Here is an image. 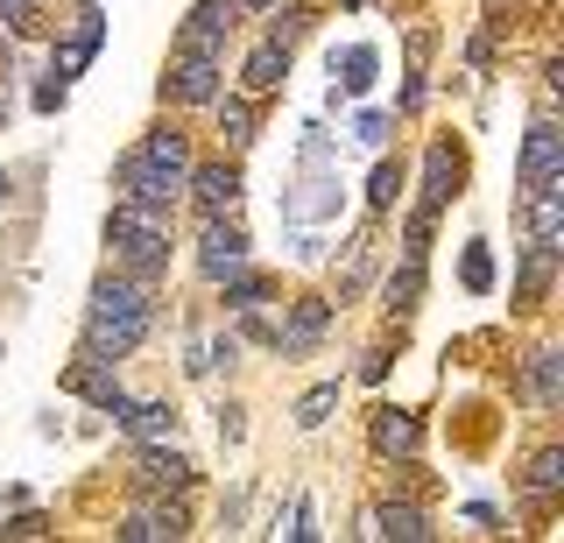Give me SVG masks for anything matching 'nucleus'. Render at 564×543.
I'll return each instance as SVG.
<instances>
[{
  "label": "nucleus",
  "mask_w": 564,
  "mask_h": 543,
  "mask_svg": "<svg viewBox=\"0 0 564 543\" xmlns=\"http://www.w3.org/2000/svg\"><path fill=\"white\" fill-rule=\"evenodd\" d=\"M557 240H529V254H522V283H516V296L522 304H543V290H551V275H557Z\"/></svg>",
  "instance_id": "2eb2a0df"
},
{
  "label": "nucleus",
  "mask_w": 564,
  "mask_h": 543,
  "mask_svg": "<svg viewBox=\"0 0 564 543\" xmlns=\"http://www.w3.org/2000/svg\"><path fill=\"white\" fill-rule=\"evenodd\" d=\"M212 107H219V134H226V149H247V142H254V99H212Z\"/></svg>",
  "instance_id": "b1692460"
},
{
  "label": "nucleus",
  "mask_w": 564,
  "mask_h": 543,
  "mask_svg": "<svg viewBox=\"0 0 564 543\" xmlns=\"http://www.w3.org/2000/svg\"><path fill=\"white\" fill-rule=\"evenodd\" d=\"M120 191H128L134 205H155V213H170V205L184 198V177H170V170L141 163V155H120Z\"/></svg>",
  "instance_id": "423d86ee"
},
{
  "label": "nucleus",
  "mask_w": 564,
  "mask_h": 543,
  "mask_svg": "<svg viewBox=\"0 0 564 543\" xmlns=\"http://www.w3.org/2000/svg\"><path fill=\"white\" fill-rule=\"evenodd\" d=\"M134 155H141V163H155V170H170V177H191V142L176 128H155Z\"/></svg>",
  "instance_id": "a211bd4d"
},
{
  "label": "nucleus",
  "mask_w": 564,
  "mask_h": 543,
  "mask_svg": "<svg viewBox=\"0 0 564 543\" xmlns=\"http://www.w3.org/2000/svg\"><path fill=\"white\" fill-rule=\"evenodd\" d=\"M375 536H395V543H431V515L410 501H388L381 515H375Z\"/></svg>",
  "instance_id": "6ab92c4d"
},
{
  "label": "nucleus",
  "mask_w": 564,
  "mask_h": 543,
  "mask_svg": "<svg viewBox=\"0 0 564 543\" xmlns=\"http://www.w3.org/2000/svg\"><path fill=\"white\" fill-rule=\"evenodd\" d=\"M219 78H226V64H219V57H205V50H176L163 93H170V99H184V107H212V99H219Z\"/></svg>",
  "instance_id": "7ed1b4c3"
},
{
  "label": "nucleus",
  "mask_w": 564,
  "mask_h": 543,
  "mask_svg": "<svg viewBox=\"0 0 564 543\" xmlns=\"http://www.w3.org/2000/svg\"><path fill=\"white\" fill-rule=\"evenodd\" d=\"M269 536H317V530H311V501L290 495V501L275 508V530H269Z\"/></svg>",
  "instance_id": "bb28decb"
},
{
  "label": "nucleus",
  "mask_w": 564,
  "mask_h": 543,
  "mask_svg": "<svg viewBox=\"0 0 564 543\" xmlns=\"http://www.w3.org/2000/svg\"><path fill=\"white\" fill-rule=\"evenodd\" d=\"M325 318H332V311H325V304H317V296H311V304H296V318L282 325V332H269V339L282 346V354H304V346L317 339V332H325Z\"/></svg>",
  "instance_id": "4be33fe9"
},
{
  "label": "nucleus",
  "mask_w": 564,
  "mask_h": 543,
  "mask_svg": "<svg viewBox=\"0 0 564 543\" xmlns=\"http://www.w3.org/2000/svg\"><path fill=\"white\" fill-rule=\"evenodd\" d=\"M332 64H346V93H367V85H375V50H346V57H332Z\"/></svg>",
  "instance_id": "c756f323"
},
{
  "label": "nucleus",
  "mask_w": 564,
  "mask_h": 543,
  "mask_svg": "<svg viewBox=\"0 0 564 543\" xmlns=\"http://www.w3.org/2000/svg\"><path fill=\"white\" fill-rule=\"evenodd\" d=\"M529 395H536L543 410L564 402V354L557 346H536V354H529Z\"/></svg>",
  "instance_id": "f3484780"
},
{
  "label": "nucleus",
  "mask_w": 564,
  "mask_h": 543,
  "mask_svg": "<svg viewBox=\"0 0 564 543\" xmlns=\"http://www.w3.org/2000/svg\"><path fill=\"white\" fill-rule=\"evenodd\" d=\"M134 480H141V487H155V495H184L198 473H191V459H176V452H163V445H141Z\"/></svg>",
  "instance_id": "9b49d317"
},
{
  "label": "nucleus",
  "mask_w": 564,
  "mask_h": 543,
  "mask_svg": "<svg viewBox=\"0 0 564 543\" xmlns=\"http://www.w3.org/2000/svg\"><path fill=\"white\" fill-rule=\"evenodd\" d=\"M234 0H198L191 8V22H184V36H176V50H205V57H219L226 36H234Z\"/></svg>",
  "instance_id": "6e6552de"
},
{
  "label": "nucleus",
  "mask_w": 564,
  "mask_h": 543,
  "mask_svg": "<svg viewBox=\"0 0 564 543\" xmlns=\"http://www.w3.org/2000/svg\"><path fill=\"white\" fill-rule=\"evenodd\" d=\"M360 142H367V149L388 142V113H360Z\"/></svg>",
  "instance_id": "473e14b6"
},
{
  "label": "nucleus",
  "mask_w": 564,
  "mask_h": 543,
  "mask_svg": "<svg viewBox=\"0 0 564 543\" xmlns=\"http://www.w3.org/2000/svg\"><path fill=\"white\" fill-rule=\"evenodd\" d=\"M388 318H410V311H416V296H423V254H402V269L395 275H388Z\"/></svg>",
  "instance_id": "aec40b11"
},
{
  "label": "nucleus",
  "mask_w": 564,
  "mask_h": 543,
  "mask_svg": "<svg viewBox=\"0 0 564 543\" xmlns=\"http://www.w3.org/2000/svg\"><path fill=\"white\" fill-rule=\"evenodd\" d=\"M304 29H311V14H304V8H282L275 22H269V43H282V50H290L296 36H304Z\"/></svg>",
  "instance_id": "2f4dec72"
},
{
  "label": "nucleus",
  "mask_w": 564,
  "mask_h": 543,
  "mask_svg": "<svg viewBox=\"0 0 564 543\" xmlns=\"http://www.w3.org/2000/svg\"><path fill=\"white\" fill-rule=\"evenodd\" d=\"M0 22H8V29H29V0H0Z\"/></svg>",
  "instance_id": "72a5a7b5"
},
{
  "label": "nucleus",
  "mask_w": 564,
  "mask_h": 543,
  "mask_svg": "<svg viewBox=\"0 0 564 543\" xmlns=\"http://www.w3.org/2000/svg\"><path fill=\"white\" fill-rule=\"evenodd\" d=\"M452 198H458V149H452V142H437L431 155H423V205H416V213H423V219H437Z\"/></svg>",
  "instance_id": "1a4fd4ad"
},
{
  "label": "nucleus",
  "mask_w": 564,
  "mask_h": 543,
  "mask_svg": "<svg viewBox=\"0 0 564 543\" xmlns=\"http://www.w3.org/2000/svg\"><path fill=\"white\" fill-rule=\"evenodd\" d=\"M120 424H128L141 445H163V437H176V410H170V402H134Z\"/></svg>",
  "instance_id": "5701e85b"
},
{
  "label": "nucleus",
  "mask_w": 564,
  "mask_h": 543,
  "mask_svg": "<svg viewBox=\"0 0 564 543\" xmlns=\"http://www.w3.org/2000/svg\"><path fill=\"white\" fill-rule=\"evenodd\" d=\"M332 410H339V381H317V389L296 402V431H325Z\"/></svg>",
  "instance_id": "393cba45"
},
{
  "label": "nucleus",
  "mask_w": 564,
  "mask_h": 543,
  "mask_svg": "<svg viewBox=\"0 0 564 543\" xmlns=\"http://www.w3.org/2000/svg\"><path fill=\"white\" fill-rule=\"evenodd\" d=\"M395 191H402V163H381V170H375V191H367V205H375V213H388V205H395Z\"/></svg>",
  "instance_id": "7c9ffc66"
},
{
  "label": "nucleus",
  "mask_w": 564,
  "mask_h": 543,
  "mask_svg": "<svg viewBox=\"0 0 564 543\" xmlns=\"http://www.w3.org/2000/svg\"><path fill=\"white\" fill-rule=\"evenodd\" d=\"M466 290H473V296L494 290V254H487V240H473V248H466Z\"/></svg>",
  "instance_id": "c85d7f7f"
},
{
  "label": "nucleus",
  "mask_w": 564,
  "mask_h": 543,
  "mask_svg": "<svg viewBox=\"0 0 564 543\" xmlns=\"http://www.w3.org/2000/svg\"><path fill=\"white\" fill-rule=\"evenodd\" d=\"M99 36H106V22H99V8H85V14H78V29H70V43L57 50V85L85 72V57H93V50H99Z\"/></svg>",
  "instance_id": "dca6fc26"
},
{
  "label": "nucleus",
  "mask_w": 564,
  "mask_h": 543,
  "mask_svg": "<svg viewBox=\"0 0 564 543\" xmlns=\"http://www.w3.org/2000/svg\"><path fill=\"white\" fill-rule=\"evenodd\" d=\"M106 240L120 248L128 275H141V283H155V275L170 269V213H155V205L120 198V205H113V219H106Z\"/></svg>",
  "instance_id": "f03ea898"
},
{
  "label": "nucleus",
  "mask_w": 564,
  "mask_h": 543,
  "mask_svg": "<svg viewBox=\"0 0 564 543\" xmlns=\"http://www.w3.org/2000/svg\"><path fill=\"white\" fill-rule=\"evenodd\" d=\"M346 8H367V0H346Z\"/></svg>",
  "instance_id": "e433bc0d"
},
{
  "label": "nucleus",
  "mask_w": 564,
  "mask_h": 543,
  "mask_svg": "<svg viewBox=\"0 0 564 543\" xmlns=\"http://www.w3.org/2000/svg\"><path fill=\"white\" fill-rule=\"evenodd\" d=\"M557 170H564V134L551 128V120H536L529 142H522V191L543 184V177H557Z\"/></svg>",
  "instance_id": "f8f14e48"
},
{
  "label": "nucleus",
  "mask_w": 564,
  "mask_h": 543,
  "mask_svg": "<svg viewBox=\"0 0 564 543\" xmlns=\"http://www.w3.org/2000/svg\"><path fill=\"white\" fill-rule=\"evenodd\" d=\"M120 543H176V536H184V508H134V515L128 522H120V530H113Z\"/></svg>",
  "instance_id": "4468645a"
},
{
  "label": "nucleus",
  "mask_w": 564,
  "mask_h": 543,
  "mask_svg": "<svg viewBox=\"0 0 564 543\" xmlns=\"http://www.w3.org/2000/svg\"><path fill=\"white\" fill-rule=\"evenodd\" d=\"M0 536H43V515H14V522H8Z\"/></svg>",
  "instance_id": "f704fd0d"
},
{
  "label": "nucleus",
  "mask_w": 564,
  "mask_h": 543,
  "mask_svg": "<svg viewBox=\"0 0 564 543\" xmlns=\"http://www.w3.org/2000/svg\"><path fill=\"white\" fill-rule=\"evenodd\" d=\"M522 219H529V240H564V170L543 177V184H529Z\"/></svg>",
  "instance_id": "9d476101"
},
{
  "label": "nucleus",
  "mask_w": 564,
  "mask_h": 543,
  "mask_svg": "<svg viewBox=\"0 0 564 543\" xmlns=\"http://www.w3.org/2000/svg\"><path fill=\"white\" fill-rule=\"evenodd\" d=\"M240 78H247V93H275V85L290 78V50H282V43H261L254 57H247Z\"/></svg>",
  "instance_id": "412c9836"
},
{
  "label": "nucleus",
  "mask_w": 564,
  "mask_h": 543,
  "mask_svg": "<svg viewBox=\"0 0 564 543\" xmlns=\"http://www.w3.org/2000/svg\"><path fill=\"white\" fill-rule=\"evenodd\" d=\"M149 325H155V290L141 275H106L93 290V311H85V346H93V360L113 367L149 339Z\"/></svg>",
  "instance_id": "f257e3e1"
},
{
  "label": "nucleus",
  "mask_w": 564,
  "mask_h": 543,
  "mask_svg": "<svg viewBox=\"0 0 564 543\" xmlns=\"http://www.w3.org/2000/svg\"><path fill=\"white\" fill-rule=\"evenodd\" d=\"M184 191H198V213H205V219H234V213H240V170H234V163L191 170Z\"/></svg>",
  "instance_id": "0eeeda50"
},
{
  "label": "nucleus",
  "mask_w": 564,
  "mask_h": 543,
  "mask_svg": "<svg viewBox=\"0 0 564 543\" xmlns=\"http://www.w3.org/2000/svg\"><path fill=\"white\" fill-rule=\"evenodd\" d=\"M234 8H240V14H261V8H275V0H234Z\"/></svg>",
  "instance_id": "c9c22d12"
},
{
  "label": "nucleus",
  "mask_w": 564,
  "mask_h": 543,
  "mask_svg": "<svg viewBox=\"0 0 564 543\" xmlns=\"http://www.w3.org/2000/svg\"><path fill=\"white\" fill-rule=\"evenodd\" d=\"M304 184H296L290 191V205H282V213H290V219H332V213H339V170H332L325 163V155H304Z\"/></svg>",
  "instance_id": "20e7f679"
},
{
  "label": "nucleus",
  "mask_w": 564,
  "mask_h": 543,
  "mask_svg": "<svg viewBox=\"0 0 564 543\" xmlns=\"http://www.w3.org/2000/svg\"><path fill=\"white\" fill-rule=\"evenodd\" d=\"M198 269L212 283H226L234 269H247V234L240 219H205V240H198Z\"/></svg>",
  "instance_id": "39448f33"
},
{
  "label": "nucleus",
  "mask_w": 564,
  "mask_h": 543,
  "mask_svg": "<svg viewBox=\"0 0 564 543\" xmlns=\"http://www.w3.org/2000/svg\"><path fill=\"white\" fill-rule=\"evenodd\" d=\"M416 445H423V424L410 410H375V452L381 459H416Z\"/></svg>",
  "instance_id": "ddd939ff"
},
{
  "label": "nucleus",
  "mask_w": 564,
  "mask_h": 543,
  "mask_svg": "<svg viewBox=\"0 0 564 543\" xmlns=\"http://www.w3.org/2000/svg\"><path fill=\"white\" fill-rule=\"evenodd\" d=\"M261 296H269V283H261V275H247V269L226 275V304H234V311H254Z\"/></svg>",
  "instance_id": "cd10ccee"
},
{
  "label": "nucleus",
  "mask_w": 564,
  "mask_h": 543,
  "mask_svg": "<svg viewBox=\"0 0 564 543\" xmlns=\"http://www.w3.org/2000/svg\"><path fill=\"white\" fill-rule=\"evenodd\" d=\"M529 487H536V495H557V487H564V452L557 445L529 459Z\"/></svg>",
  "instance_id": "a878e982"
}]
</instances>
